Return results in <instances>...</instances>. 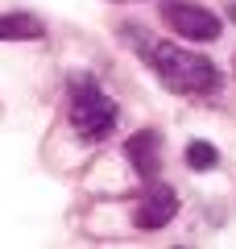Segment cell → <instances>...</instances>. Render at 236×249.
I'll return each mask as SVG.
<instances>
[{
  "mask_svg": "<svg viewBox=\"0 0 236 249\" xmlns=\"http://www.w3.org/2000/svg\"><path fill=\"white\" fill-rule=\"evenodd\" d=\"M145 62L157 71L162 88L174 91V96H207V91L219 88V71L216 62L203 58L195 50H183L174 42H149Z\"/></svg>",
  "mask_w": 236,
  "mask_h": 249,
  "instance_id": "1",
  "label": "cell"
},
{
  "mask_svg": "<svg viewBox=\"0 0 236 249\" xmlns=\"http://www.w3.org/2000/svg\"><path fill=\"white\" fill-rule=\"evenodd\" d=\"M70 129H75L83 142H104L116 129V104L91 79L70 83Z\"/></svg>",
  "mask_w": 236,
  "mask_h": 249,
  "instance_id": "2",
  "label": "cell"
},
{
  "mask_svg": "<svg viewBox=\"0 0 236 249\" xmlns=\"http://www.w3.org/2000/svg\"><path fill=\"white\" fill-rule=\"evenodd\" d=\"M162 21L186 42H216L219 37V17L186 0H162Z\"/></svg>",
  "mask_w": 236,
  "mask_h": 249,
  "instance_id": "3",
  "label": "cell"
},
{
  "mask_svg": "<svg viewBox=\"0 0 236 249\" xmlns=\"http://www.w3.org/2000/svg\"><path fill=\"white\" fill-rule=\"evenodd\" d=\"M178 212V196H174V187L166 183H145V191H141L137 208H133V224L145 232L162 229V224H170Z\"/></svg>",
  "mask_w": 236,
  "mask_h": 249,
  "instance_id": "4",
  "label": "cell"
},
{
  "mask_svg": "<svg viewBox=\"0 0 236 249\" xmlns=\"http://www.w3.org/2000/svg\"><path fill=\"white\" fill-rule=\"evenodd\" d=\"M124 158L137 170L141 183H153L157 170H162V133H157V129H137V133L124 142Z\"/></svg>",
  "mask_w": 236,
  "mask_h": 249,
  "instance_id": "5",
  "label": "cell"
},
{
  "mask_svg": "<svg viewBox=\"0 0 236 249\" xmlns=\"http://www.w3.org/2000/svg\"><path fill=\"white\" fill-rule=\"evenodd\" d=\"M46 25L29 13H0V42H29V37H42Z\"/></svg>",
  "mask_w": 236,
  "mask_h": 249,
  "instance_id": "6",
  "label": "cell"
},
{
  "mask_svg": "<svg viewBox=\"0 0 236 249\" xmlns=\"http://www.w3.org/2000/svg\"><path fill=\"white\" fill-rule=\"evenodd\" d=\"M216 162H219V150L211 142H191L186 145V166L191 170H216Z\"/></svg>",
  "mask_w": 236,
  "mask_h": 249,
  "instance_id": "7",
  "label": "cell"
},
{
  "mask_svg": "<svg viewBox=\"0 0 236 249\" xmlns=\"http://www.w3.org/2000/svg\"><path fill=\"white\" fill-rule=\"evenodd\" d=\"M232 71H236V62H232Z\"/></svg>",
  "mask_w": 236,
  "mask_h": 249,
  "instance_id": "8",
  "label": "cell"
}]
</instances>
